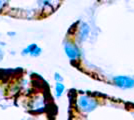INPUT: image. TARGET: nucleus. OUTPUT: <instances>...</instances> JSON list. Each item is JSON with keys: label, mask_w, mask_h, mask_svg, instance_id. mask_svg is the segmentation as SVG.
<instances>
[{"label": "nucleus", "mask_w": 134, "mask_h": 120, "mask_svg": "<svg viewBox=\"0 0 134 120\" xmlns=\"http://www.w3.org/2000/svg\"><path fill=\"white\" fill-rule=\"evenodd\" d=\"M76 104H77V107L84 113L92 112L98 106V102L95 98L85 95V94L79 95L76 99Z\"/></svg>", "instance_id": "nucleus-2"}, {"label": "nucleus", "mask_w": 134, "mask_h": 120, "mask_svg": "<svg viewBox=\"0 0 134 120\" xmlns=\"http://www.w3.org/2000/svg\"><path fill=\"white\" fill-rule=\"evenodd\" d=\"M40 116H41V114L31 115V116H28V117H24L20 120H40Z\"/></svg>", "instance_id": "nucleus-11"}, {"label": "nucleus", "mask_w": 134, "mask_h": 120, "mask_svg": "<svg viewBox=\"0 0 134 120\" xmlns=\"http://www.w3.org/2000/svg\"><path fill=\"white\" fill-rule=\"evenodd\" d=\"M89 25L86 22H80V26L78 27V31H77V39L79 42H84L87 39L89 36Z\"/></svg>", "instance_id": "nucleus-6"}, {"label": "nucleus", "mask_w": 134, "mask_h": 120, "mask_svg": "<svg viewBox=\"0 0 134 120\" xmlns=\"http://www.w3.org/2000/svg\"><path fill=\"white\" fill-rule=\"evenodd\" d=\"M63 49L65 52V55L70 61H76L81 57L80 48L75 42H73L72 40H65L64 43H63Z\"/></svg>", "instance_id": "nucleus-3"}, {"label": "nucleus", "mask_w": 134, "mask_h": 120, "mask_svg": "<svg viewBox=\"0 0 134 120\" xmlns=\"http://www.w3.org/2000/svg\"><path fill=\"white\" fill-rule=\"evenodd\" d=\"M8 7V0H0V13H3Z\"/></svg>", "instance_id": "nucleus-10"}, {"label": "nucleus", "mask_w": 134, "mask_h": 120, "mask_svg": "<svg viewBox=\"0 0 134 120\" xmlns=\"http://www.w3.org/2000/svg\"><path fill=\"white\" fill-rule=\"evenodd\" d=\"M54 80H55V82H63V76L59 72H55L54 73Z\"/></svg>", "instance_id": "nucleus-12"}, {"label": "nucleus", "mask_w": 134, "mask_h": 120, "mask_svg": "<svg viewBox=\"0 0 134 120\" xmlns=\"http://www.w3.org/2000/svg\"><path fill=\"white\" fill-rule=\"evenodd\" d=\"M16 31H8L7 32V36L9 37V38H14V37H16Z\"/></svg>", "instance_id": "nucleus-14"}, {"label": "nucleus", "mask_w": 134, "mask_h": 120, "mask_svg": "<svg viewBox=\"0 0 134 120\" xmlns=\"http://www.w3.org/2000/svg\"><path fill=\"white\" fill-rule=\"evenodd\" d=\"M113 83L119 88L129 89V88H133L134 87V78L129 77V76L119 75V76H115L113 78Z\"/></svg>", "instance_id": "nucleus-5"}, {"label": "nucleus", "mask_w": 134, "mask_h": 120, "mask_svg": "<svg viewBox=\"0 0 134 120\" xmlns=\"http://www.w3.org/2000/svg\"><path fill=\"white\" fill-rule=\"evenodd\" d=\"M4 58H5V51L3 48L0 47V63L4 60Z\"/></svg>", "instance_id": "nucleus-13"}, {"label": "nucleus", "mask_w": 134, "mask_h": 120, "mask_svg": "<svg viewBox=\"0 0 134 120\" xmlns=\"http://www.w3.org/2000/svg\"><path fill=\"white\" fill-rule=\"evenodd\" d=\"M37 6L42 12L52 11L54 8V0H36Z\"/></svg>", "instance_id": "nucleus-7"}, {"label": "nucleus", "mask_w": 134, "mask_h": 120, "mask_svg": "<svg viewBox=\"0 0 134 120\" xmlns=\"http://www.w3.org/2000/svg\"><path fill=\"white\" fill-rule=\"evenodd\" d=\"M5 46H6V43L4 41H0V47H1V48H4Z\"/></svg>", "instance_id": "nucleus-15"}, {"label": "nucleus", "mask_w": 134, "mask_h": 120, "mask_svg": "<svg viewBox=\"0 0 134 120\" xmlns=\"http://www.w3.org/2000/svg\"><path fill=\"white\" fill-rule=\"evenodd\" d=\"M65 92V85L63 84V82H55L54 85V95L57 99L61 98Z\"/></svg>", "instance_id": "nucleus-9"}, {"label": "nucleus", "mask_w": 134, "mask_h": 120, "mask_svg": "<svg viewBox=\"0 0 134 120\" xmlns=\"http://www.w3.org/2000/svg\"><path fill=\"white\" fill-rule=\"evenodd\" d=\"M22 96L24 97L23 107L32 115L43 114L48 107L47 97L43 92H34Z\"/></svg>", "instance_id": "nucleus-1"}, {"label": "nucleus", "mask_w": 134, "mask_h": 120, "mask_svg": "<svg viewBox=\"0 0 134 120\" xmlns=\"http://www.w3.org/2000/svg\"><path fill=\"white\" fill-rule=\"evenodd\" d=\"M42 48L38 46L36 43H30L27 46H25L22 48V50L20 52L21 56H30L32 58H37L39 57L42 54Z\"/></svg>", "instance_id": "nucleus-4"}, {"label": "nucleus", "mask_w": 134, "mask_h": 120, "mask_svg": "<svg viewBox=\"0 0 134 120\" xmlns=\"http://www.w3.org/2000/svg\"><path fill=\"white\" fill-rule=\"evenodd\" d=\"M7 86H8V82L0 80V102L6 101L9 98L7 93Z\"/></svg>", "instance_id": "nucleus-8"}]
</instances>
